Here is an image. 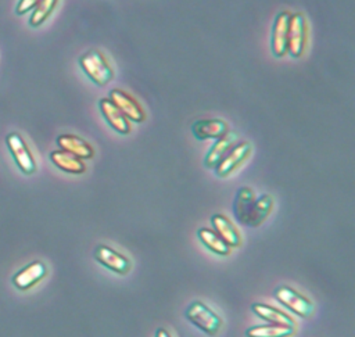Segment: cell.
Masks as SVG:
<instances>
[{"label":"cell","mask_w":355,"mask_h":337,"mask_svg":"<svg viewBox=\"0 0 355 337\" xmlns=\"http://www.w3.org/2000/svg\"><path fill=\"white\" fill-rule=\"evenodd\" d=\"M273 208V198L269 194L255 197V193L250 187H240L234 202L233 212L239 223L250 227L261 226Z\"/></svg>","instance_id":"1"},{"label":"cell","mask_w":355,"mask_h":337,"mask_svg":"<svg viewBox=\"0 0 355 337\" xmlns=\"http://www.w3.org/2000/svg\"><path fill=\"white\" fill-rule=\"evenodd\" d=\"M186 318L208 336H215L223 323L220 316L202 301H193L186 309Z\"/></svg>","instance_id":"2"},{"label":"cell","mask_w":355,"mask_h":337,"mask_svg":"<svg viewBox=\"0 0 355 337\" xmlns=\"http://www.w3.org/2000/svg\"><path fill=\"white\" fill-rule=\"evenodd\" d=\"M80 67L83 68L85 74L100 86L108 83L114 76L111 65L108 64L105 57L97 50H92L82 55Z\"/></svg>","instance_id":"3"},{"label":"cell","mask_w":355,"mask_h":337,"mask_svg":"<svg viewBox=\"0 0 355 337\" xmlns=\"http://www.w3.org/2000/svg\"><path fill=\"white\" fill-rule=\"evenodd\" d=\"M275 298L301 318H309L313 313L312 301L291 287H277L275 291Z\"/></svg>","instance_id":"4"},{"label":"cell","mask_w":355,"mask_h":337,"mask_svg":"<svg viewBox=\"0 0 355 337\" xmlns=\"http://www.w3.org/2000/svg\"><path fill=\"white\" fill-rule=\"evenodd\" d=\"M306 42V22L302 14L297 12L290 17L287 33V51L291 55L300 57L304 53Z\"/></svg>","instance_id":"5"},{"label":"cell","mask_w":355,"mask_h":337,"mask_svg":"<svg viewBox=\"0 0 355 337\" xmlns=\"http://www.w3.org/2000/svg\"><path fill=\"white\" fill-rule=\"evenodd\" d=\"M7 146L15 159V164L24 173H33L36 171V162L29 151L25 140L18 133H10L7 136Z\"/></svg>","instance_id":"6"},{"label":"cell","mask_w":355,"mask_h":337,"mask_svg":"<svg viewBox=\"0 0 355 337\" xmlns=\"http://www.w3.org/2000/svg\"><path fill=\"white\" fill-rule=\"evenodd\" d=\"M94 258L98 263L104 265L107 269L118 275H125L130 270V261L128 259V257L108 245H97L94 250Z\"/></svg>","instance_id":"7"},{"label":"cell","mask_w":355,"mask_h":337,"mask_svg":"<svg viewBox=\"0 0 355 337\" xmlns=\"http://www.w3.org/2000/svg\"><path fill=\"white\" fill-rule=\"evenodd\" d=\"M110 100L114 103V105L130 121L133 122H143L146 115L144 111L141 108V105L128 93L119 90V89H114L111 90L110 94Z\"/></svg>","instance_id":"8"},{"label":"cell","mask_w":355,"mask_h":337,"mask_svg":"<svg viewBox=\"0 0 355 337\" xmlns=\"http://www.w3.org/2000/svg\"><path fill=\"white\" fill-rule=\"evenodd\" d=\"M251 154V144L247 141H243L237 146H234L223 158L222 161L215 166L216 173L219 176H227L232 172H234Z\"/></svg>","instance_id":"9"},{"label":"cell","mask_w":355,"mask_h":337,"mask_svg":"<svg viewBox=\"0 0 355 337\" xmlns=\"http://www.w3.org/2000/svg\"><path fill=\"white\" fill-rule=\"evenodd\" d=\"M291 14L284 11L277 15L273 26L272 35V50L277 57H283L287 54V33H288V22Z\"/></svg>","instance_id":"10"},{"label":"cell","mask_w":355,"mask_h":337,"mask_svg":"<svg viewBox=\"0 0 355 337\" xmlns=\"http://www.w3.org/2000/svg\"><path fill=\"white\" fill-rule=\"evenodd\" d=\"M212 226L215 229V233L232 248L239 247L241 244V236L239 230L233 226V223L222 214H215L211 218Z\"/></svg>","instance_id":"11"},{"label":"cell","mask_w":355,"mask_h":337,"mask_svg":"<svg viewBox=\"0 0 355 337\" xmlns=\"http://www.w3.org/2000/svg\"><path fill=\"white\" fill-rule=\"evenodd\" d=\"M44 276H46V266H44V263L36 261V262H32L28 266H25L22 270H19L14 276L12 282H14V284L18 288L26 290V288H31L32 286H35Z\"/></svg>","instance_id":"12"},{"label":"cell","mask_w":355,"mask_h":337,"mask_svg":"<svg viewBox=\"0 0 355 337\" xmlns=\"http://www.w3.org/2000/svg\"><path fill=\"white\" fill-rule=\"evenodd\" d=\"M251 309L261 319H263L266 322H270L272 325H280V326H288V327L297 329V322L290 315H287L286 312H283V311H280L275 306L257 302V304H252Z\"/></svg>","instance_id":"13"},{"label":"cell","mask_w":355,"mask_h":337,"mask_svg":"<svg viewBox=\"0 0 355 337\" xmlns=\"http://www.w3.org/2000/svg\"><path fill=\"white\" fill-rule=\"evenodd\" d=\"M100 110L107 119V122L119 133H129L132 126L129 119L114 105V103L110 98H103L100 100Z\"/></svg>","instance_id":"14"},{"label":"cell","mask_w":355,"mask_h":337,"mask_svg":"<svg viewBox=\"0 0 355 337\" xmlns=\"http://www.w3.org/2000/svg\"><path fill=\"white\" fill-rule=\"evenodd\" d=\"M58 146L80 159H89L93 157V147L83 139L73 135H61L57 139Z\"/></svg>","instance_id":"15"},{"label":"cell","mask_w":355,"mask_h":337,"mask_svg":"<svg viewBox=\"0 0 355 337\" xmlns=\"http://www.w3.org/2000/svg\"><path fill=\"white\" fill-rule=\"evenodd\" d=\"M236 141H237V135L234 132H226L223 136H220L207 155V159H205L207 166L215 168L222 161V158L234 147Z\"/></svg>","instance_id":"16"},{"label":"cell","mask_w":355,"mask_h":337,"mask_svg":"<svg viewBox=\"0 0 355 337\" xmlns=\"http://www.w3.org/2000/svg\"><path fill=\"white\" fill-rule=\"evenodd\" d=\"M193 132L197 139H219L227 132V125L222 119H201L193 125Z\"/></svg>","instance_id":"17"},{"label":"cell","mask_w":355,"mask_h":337,"mask_svg":"<svg viewBox=\"0 0 355 337\" xmlns=\"http://www.w3.org/2000/svg\"><path fill=\"white\" fill-rule=\"evenodd\" d=\"M50 158H51L53 164L64 172L83 173L86 171V165L83 164V161L68 151H64V150L53 151Z\"/></svg>","instance_id":"18"},{"label":"cell","mask_w":355,"mask_h":337,"mask_svg":"<svg viewBox=\"0 0 355 337\" xmlns=\"http://www.w3.org/2000/svg\"><path fill=\"white\" fill-rule=\"evenodd\" d=\"M294 327L280 325H261L247 329V337H293L295 334Z\"/></svg>","instance_id":"19"},{"label":"cell","mask_w":355,"mask_h":337,"mask_svg":"<svg viewBox=\"0 0 355 337\" xmlns=\"http://www.w3.org/2000/svg\"><path fill=\"white\" fill-rule=\"evenodd\" d=\"M198 237L204 243L207 248H209L212 252L218 255H229L232 248L211 229L202 227L198 230Z\"/></svg>","instance_id":"20"},{"label":"cell","mask_w":355,"mask_h":337,"mask_svg":"<svg viewBox=\"0 0 355 337\" xmlns=\"http://www.w3.org/2000/svg\"><path fill=\"white\" fill-rule=\"evenodd\" d=\"M57 3H58V0H40L29 18L31 26L42 25L49 18V15L53 12Z\"/></svg>","instance_id":"21"},{"label":"cell","mask_w":355,"mask_h":337,"mask_svg":"<svg viewBox=\"0 0 355 337\" xmlns=\"http://www.w3.org/2000/svg\"><path fill=\"white\" fill-rule=\"evenodd\" d=\"M40 0H19V3L17 4V14L18 15H24L28 11H31L32 8H35L39 4Z\"/></svg>","instance_id":"22"},{"label":"cell","mask_w":355,"mask_h":337,"mask_svg":"<svg viewBox=\"0 0 355 337\" xmlns=\"http://www.w3.org/2000/svg\"><path fill=\"white\" fill-rule=\"evenodd\" d=\"M155 337H171L169 331L165 330V329H158L157 333H155Z\"/></svg>","instance_id":"23"}]
</instances>
